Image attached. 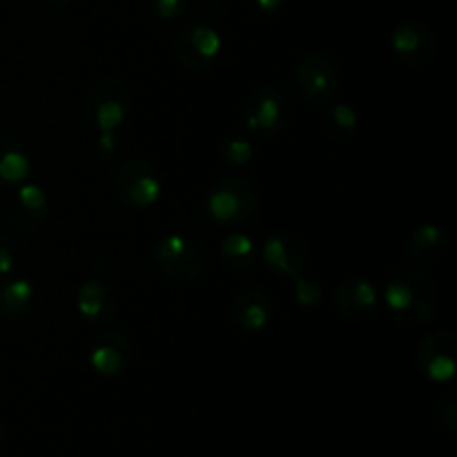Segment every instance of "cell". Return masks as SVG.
I'll return each mask as SVG.
<instances>
[{
	"label": "cell",
	"mask_w": 457,
	"mask_h": 457,
	"mask_svg": "<svg viewBox=\"0 0 457 457\" xmlns=\"http://www.w3.org/2000/svg\"><path fill=\"white\" fill-rule=\"evenodd\" d=\"M384 303L395 324L420 328L437 315L440 293L436 281L415 263H388L384 268Z\"/></svg>",
	"instance_id": "obj_1"
},
{
	"label": "cell",
	"mask_w": 457,
	"mask_h": 457,
	"mask_svg": "<svg viewBox=\"0 0 457 457\" xmlns=\"http://www.w3.org/2000/svg\"><path fill=\"white\" fill-rule=\"evenodd\" d=\"M134 112V89L119 76L94 80L83 96V116L98 134L116 132Z\"/></svg>",
	"instance_id": "obj_2"
},
{
	"label": "cell",
	"mask_w": 457,
	"mask_h": 457,
	"mask_svg": "<svg viewBox=\"0 0 457 457\" xmlns=\"http://www.w3.org/2000/svg\"><path fill=\"white\" fill-rule=\"evenodd\" d=\"M290 114H293V105H290L288 94L279 85H257L244 103L245 134L257 141H272L288 128Z\"/></svg>",
	"instance_id": "obj_3"
},
{
	"label": "cell",
	"mask_w": 457,
	"mask_h": 457,
	"mask_svg": "<svg viewBox=\"0 0 457 457\" xmlns=\"http://www.w3.org/2000/svg\"><path fill=\"white\" fill-rule=\"evenodd\" d=\"M205 208L219 226L241 228L257 217L262 208V195L250 179L223 177L208 192Z\"/></svg>",
	"instance_id": "obj_4"
},
{
	"label": "cell",
	"mask_w": 457,
	"mask_h": 457,
	"mask_svg": "<svg viewBox=\"0 0 457 457\" xmlns=\"http://www.w3.org/2000/svg\"><path fill=\"white\" fill-rule=\"evenodd\" d=\"M290 80L306 105H326L342 87V71L326 52H308L295 62Z\"/></svg>",
	"instance_id": "obj_5"
},
{
	"label": "cell",
	"mask_w": 457,
	"mask_h": 457,
	"mask_svg": "<svg viewBox=\"0 0 457 457\" xmlns=\"http://www.w3.org/2000/svg\"><path fill=\"white\" fill-rule=\"evenodd\" d=\"M154 268L174 284H195L205 270V254L183 235H168L152 245Z\"/></svg>",
	"instance_id": "obj_6"
},
{
	"label": "cell",
	"mask_w": 457,
	"mask_h": 457,
	"mask_svg": "<svg viewBox=\"0 0 457 457\" xmlns=\"http://www.w3.org/2000/svg\"><path fill=\"white\" fill-rule=\"evenodd\" d=\"M221 52V34L205 22H187L172 38L174 58L190 74H205L212 70Z\"/></svg>",
	"instance_id": "obj_7"
},
{
	"label": "cell",
	"mask_w": 457,
	"mask_h": 457,
	"mask_svg": "<svg viewBox=\"0 0 457 457\" xmlns=\"http://www.w3.org/2000/svg\"><path fill=\"white\" fill-rule=\"evenodd\" d=\"M112 190L116 199L123 205L134 210H145L159 201L163 192L159 172L154 163L147 159H129L123 161L112 179Z\"/></svg>",
	"instance_id": "obj_8"
},
{
	"label": "cell",
	"mask_w": 457,
	"mask_h": 457,
	"mask_svg": "<svg viewBox=\"0 0 457 457\" xmlns=\"http://www.w3.org/2000/svg\"><path fill=\"white\" fill-rule=\"evenodd\" d=\"M420 373L436 384H449L457 373V333L440 328L428 333L415 351Z\"/></svg>",
	"instance_id": "obj_9"
},
{
	"label": "cell",
	"mask_w": 457,
	"mask_h": 457,
	"mask_svg": "<svg viewBox=\"0 0 457 457\" xmlns=\"http://www.w3.org/2000/svg\"><path fill=\"white\" fill-rule=\"evenodd\" d=\"M259 262L266 263L275 275L293 281L295 277L306 275L308 266H311V250L303 244L302 237L281 230L263 241V245L259 248Z\"/></svg>",
	"instance_id": "obj_10"
},
{
	"label": "cell",
	"mask_w": 457,
	"mask_h": 457,
	"mask_svg": "<svg viewBox=\"0 0 457 457\" xmlns=\"http://www.w3.org/2000/svg\"><path fill=\"white\" fill-rule=\"evenodd\" d=\"M391 49L404 67L422 70L437 56V38L427 22L409 18L391 31Z\"/></svg>",
	"instance_id": "obj_11"
},
{
	"label": "cell",
	"mask_w": 457,
	"mask_h": 457,
	"mask_svg": "<svg viewBox=\"0 0 457 457\" xmlns=\"http://www.w3.org/2000/svg\"><path fill=\"white\" fill-rule=\"evenodd\" d=\"M47 192L38 183H21L4 208V221L13 232L36 235L47 221Z\"/></svg>",
	"instance_id": "obj_12"
},
{
	"label": "cell",
	"mask_w": 457,
	"mask_h": 457,
	"mask_svg": "<svg viewBox=\"0 0 457 457\" xmlns=\"http://www.w3.org/2000/svg\"><path fill=\"white\" fill-rule=\"evenodd\" d=\"M137 357V346L125 330H105L89 346L87 361L103 378H116L129 370Z\"/></svg>",
	"instance_id": "obj_13"
},
{
	"label": "cell",
	"mask_w": 457,
	"mask_h": 457,
	"mask_svg": "<svg viewBox=\"0 0 457 457\" xmlns=\"http://www.w3.org/2000/svg\"><path fill=\"white\" fill-rule=\"evenodd\" d=\"M379 303V293L375 284L366 277H344L333 288V306L339 317L353 324L369 321L375 315Z\"/></svg>",
	"instance_id": "obj_14"
},
{
	"label": "cell",
	"mask_w": 457,
	"mask_h": 457,
	"mask_svg": "<svg viewBox=\"0 0 457 457\" xmlns=\"http://www.w3.org/2000/svg\"><path fill=\"white\" fill-rule=\"evenodd\" d=\"M76 311L89 326L105 328L119 315V295L103 279L83 281L76 290Z\"/></svg>",
	"instance_id": "obj_15"
},
{
	"label": "cell",
	"mask_w": 457,
	"mask_h": 457,
	"mask_svg": "<svg viewBox=\"0 0 457 457\" xmlns=\"http://www.w3.org/2000/svg\"><path fill=\"white\" fill-rule=\"evenodd\" d=\"M275 317V303L262 288H244L230 303V321L245 335H257L270 326Z\"/></svg>",
	"instance_id": "obj_16"
},
{
	"label": "cell",
	"mask_w": 457,
	"mask_h": 457,
	"mask_svg": "<svg viewBox=\"0 0 457 457\" xmlns=\"http://www.w3.org/2000/svg\"><path fill=\"white\" fill-rule=\"evenodd\" d=\"M451 237L440 223H422L411 232L409 241H406V257L415 263V266H436L437 262L445 259L449 253Z\"/></svg>",
	"instance_id": "obj_17"
},
{
	"label": "cell",
	"mask_w": 457,
	"mask_h": 457,
	"mask_svg": "<svg viewBox=\"0 0 457 457\" xmlns=\"http://www.w3.org/2000/svg\"><path fill=\"white\" fill-rule=\"evenodd\" d=\"M31 172L29 150L13 134L0 132V190L18 187Z\"/></svg>",
	"instance_id": "obj_18"
},
{
	"label": "cell",
	"mask_w": 457,
	"mask_h": 457,
	"mask_svg": "<svg viewBox=\"0 0 457 457\" xmlns=\"http://www.w3.org/2000/svg\"><path fill=\"white\" fill-rule=\"evenodd\" d=\"M34 284L22 277L0 279V320L9 321V324L25 320L31 302H34Z\"/></svg>",
	"instance_id": "obj_19"
},
{
	"label": "cell",
	"mask_w": 457,
	"mask_h": 457,
	"mask_svg": "<svg viewBox=\"0 0 457 457\" xmlns=\"http://www.w3.org/2000/svg\"><path fill=\"white\" fill-rule=\"evenodd\" d=\"M321 129L335 143H351L360 129V114L348 103H330L321 112Z\"/></svg>",
	"instance_id": "obj_20"
},
{
	"label": "cell",
	"mask_w": 457,
	"mask_h": 457,
	"mask_svg": "<svg viewBox=\"0 0 457 457\" xmlns=\"http://www.w3.org/2000/svg\"><path fill=\"white\" fill-rule=\"evenodd\" d=\"M223 263L235 272H248L259 263V248L245 232H228L219 245Z\"/></svg>",
	"instance_id": "obj_21"
},
{
	"label": "cell",
	"mask_w": 457,
	"mask_h": 457,
	"mask_svg": "<svg viewBox=\"0 0 457 457\" xmlns=\"http://www.w3.org/2000/svg\"><path fill=\"white\" fill-rule=\"evenodd\" d=\"M219 156L221 161H226L228 165H235V168H241V165H248L254 156V145L250 141L248 134L232 132L226 134V137L219 141L217 145Z\"/></svg>",
	"instance_id": "obj_22"
},
{
	"label": "cell",
	"mask_w": 457,
	"mask_h": 457,
	"mask_svg": "<svg viewBox=\"0 0 457 457\" xmlns=\"http://www.w3.org/2000/svg\"><path fill=\"white\" fill-rule=\"evenodd\" d=\"M18 262H21V245H18V241L12 235L0 232V279L12 277Z\"/></svg>",
	"instance_id": "obj_23"
},
{
	"label": "cell",
	"mask_w": 457,
	"mask_h": 457,
	"mask_svg": "<svg viewBox=\"0 0 457 457\" xmlns=\"http://www.w3.org/2000/svg\"><path fill=\"white\" fill-rule=\"evenodd\" d=\"M293 290H295V297H297V302L302 303V306L311 308V306H317V303L324 299V288L320 286V281H312L308 279L306 275H299L293 279Z\"/></svg>",
	"instance_id": "obj_24"
},
{
	"label": "cell",
	"mask_w": 457,
	"mask_h": 457,
	"mask_svg": "<svg viewBox=\"0 0 457 457\" xmlns=\"http://www.w3.org/2000/svg\"><path fill=\"white\" fill-rule=\"evenodd\" d=\"M147 13H152L159 21H174L181 16L187 7V0H143Z\"/></svg>",
	"instance_id": "obj_25"
},
{
	"label": "cell",
	"mask_w": 457,
	"mask_h": 457,
	"mask_svg": "<svg viewBox=\"0 0 457 457\" xmlns=\"http://www.w3.org/2000/svg\"><path fill=\"white\" fill-rule=\"evenodd\" d=\"M436 420H437V427L446 433V436L455 437L457 436V400L455 395H446L445 400H440L436 411Z\"/></svg>",
	"instance_id": "obj_26"
},
{
	"label": "cell",
	"mask_w": 457,
	"mask_h": 457,
	"mask_svg": "<svg viewBox=\"0 0 457 457\" xmlns=\"http://www.w3.org/2000/svg\"><path fill=\"white\" fill-rule=\"evenodd\" d=\"M112 253L107 248H94L87 257L89 270L96 275V279H105L112 272Z\"/></svg>",
	"instance_id": "obj_27"
},
{
	"label": "cell",
	"mask_w": 457,
	"mask_h": 457,
	"mask_svg": "<svg viewBox=\"0 0 457 457\" xmlns=\"http://www.w3.org/2000/svg\"><path fill=\"white\" fill-rule=\"evenodd\" d=\"M119 150V141H116V134L114 132H103L98 134V152H101L105 159H110L114 152Z\"/></svg>",
	"instance_id": "obj_28"
},
{
	"label": "cell",
	"mask_w": 457,
	"mask_h": 457,
	"mask_svg": "<svg viewBox=\"0 0 457 457\" xmlns=\"http://www.w3.org/2000/svg\"><path fill=\"white\" fill-rule=\"evenodd\" d=\"M253 4L257 7V12L266 13V16H270V13H277L281 9V4H284V0H253Z\"/></svg>",
	"instance_id": "obj_29"
},
{
	"label": "cell",
	"mask_w": 457,
	"mask_h": 457,
	"mask_svg": "<svg viewBox=\"0 0 457 457\" xmlns=\"http://www.w3.org/2000/svg\"><path fill=\"white\" fill-rule=\"evenodd\" d=\"M4 442H7V427H4V422L0 420V451L4 449Z\"/></svg>",
	"instance_id": "obj_30"
},
{
	"label": "cell",
	"mask_w": 457,
	"mask_h": 457,
	"mask_svg": "<svg viewBox=\"0 0 457 457\" xmlns=\"http://www.w3.org/2000/svg\"><path fill=\"white\" fill-rule=\"evenodd\" d=\"M45 3H49L52 7H65V4H70L71 0H45Z\"/></svg>",
	"instance_id": "obj_31"
}]
</instances>
